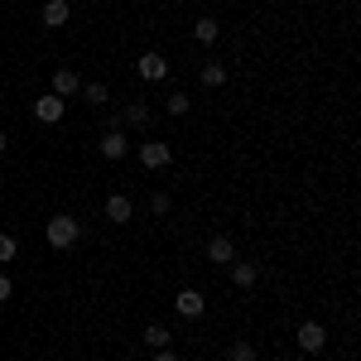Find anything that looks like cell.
Returning a JSON list of instances; mask_svg holds the SVG:
<instances>
[{"instance_id":"cell-1","label":"cell","mask_w":361,"mask_h":361,"mask_svg":"<svg viewBox=\"0 0 361 361\" xmlns=\"http://www.w3.org/2000/svg\"><path fill=\"white\" fill-rule=\"evenodd\" d=\"M78 236H82V222H78L73 212H58V217L44 222V241H49L54 250H73V246H78Z\"/></svg>"},{"instance_id":"cell-2","label":"cell","mask_w":361,"mask_h":361,"mask_svg":"<svg viewBox=\"0 0 361 361\" xmlns=\"http://www.w3.org/2000/svg\"><path fill=\"white\" fill-rule=\"evenodd\" d=\"M140 164L145 169H169L173 164V145H169V140H145V145H140Z\"/></svg>"},{"instance_id":"cell-3","label":"cell","mask_w":361,"mask_h":361,"mask_svg":"<svg viewBox=\"0 0 361 361\" xmlns=\"http://www.w3.org/2000/svg\"><path fill=\"white\" fill-rule=\"evenodd\" d=\"M102 212H106V222H111V226H126L130 217H135V197H130V193H111L106 202H102Z\"/></svg>"},{"instance_id":"cell-4","label":"cell","mask_w":361,"mask_h":361,"mask_svg":"<svg viewBox=\"0 0 361 361\" xmlns=\"http://www.w3.org/2000/svg\"><path fill=\"white\" fill-rule=\"evenodd\" d=\"M49 92H54V97H63V102H68V97H78V92H82V78H78V68H54V78H49Z\"/></svg>"},{"instance_id":"cell-5","label":"cell","mask_w":361,"mask_h":361,"mask_svg":"<svg viewBox=\"0 0 361 361\" xmlns=\"http://www.w3.org/2000/svg\"><path fill=\"white\" fill-rule=\"evenodd\" d=\"M294 342H299L304 352H323V347H328V328L308 318V323H299V328H294Z\"/></svg>"},{"instance_id":"cell-6","label":"cell","mask_w":361,"mask_h":361,"mask_svg":"<svg viewBox=\"0 0 361 361\" xmlns=\"http://www.w3.org/2000/svg\"><path fill=\"white\" fill-rule=\"evenodd\" d=\"M149 121H154V111H149V106H145V102H130V106H126V111L116 116V130H145V126H149Z\"/></svg>"},{"instance_id":"cell-7","label":"cell","mask_w":361,"mask_h":361,"mask_svg":"<svg viewBox=\"0 0 361 361\" xmlns=\"http://www.w3.org/2000/svg\"><path fill=\"white\" fill-rule=\"evenodd\" d=\"M63 111H68V102H63V97H54V92H44V97L34 102V116H39L44 126H58V121H63Z\"/></svg>"},{"instance_id":"cell-8","label":"cell","mask_w":361,"mask_h":361,"mask_svg":"<svg viewBox=\"0 0 361 361\" xmlns=\"http://www.w3.org/2000/svg\"><path fill=\"white\" fill-rule=\"evenodd\" d=\"M173 308H178L183 318H202V313H207V294H202V289H178Z\"/></svg>"},{"instance_id":"cell-9","label":"cell","mask_w":361,"mask_h":361,"mask_svg":"<svg viewBox=\"0 0 361 361\" xmlns=\"http://www.w3.org/2000/svg\"><path fill=\"white\" fill-rule=\"evenodd\" d=\"M140 78H145V82H164L169 78V63H164V54H140Z\"/></svg>"},{"instance_id":"cell-10","label":"cell","mask_w":361,"mask_h":361,"mask_svg":"<svg viewBox=\"0 0 361 361\" xmlns=\"http://www.w3.org/2000/svg\"><path fill=\"white\" fill-rule=\"evenodd\" d=\"M39 20H44V29H63L73 20V5H68V0H44V15H39Z\"/></svg>"},{"instance_id":"cell-11","label":"cell","mask_w":361,"mask_h":361,"mask_svg":"<svg viewBox=\"0 0 361 361\" xmlns=\"http://www.w3.org/2000/svg\"><path fill=\"white\" fill-rule=\"evenodd\" d=\"M226 270H231V284L236 289H255V279H260V265L255 260H231Z\"/></svg>"},{"instance_id":"cell-12","label":"cell","mask_w":361,"mask_h":361,"mask_svg":"<svg viewBox=\"0 0 361 361\" xmlns=\"http://www.w3.org/2000/svg\"><path fill=\"white\" fill-rule=\"evenodd\" d=\"M102 154H106V159H126V154H130V140H126V130H106V135H102Z\"/></svg>"},{"instance_id":"cell-13","label":"cell","mask_w":361,"mask_h":361,"mask_svg":"<svg viewBox=\"0 0 361 361\" xmlns=\"http://www.w3.org/2000/svg\"><path fill=\"white\" fill-rule=\"evenodd\" d=\"M193 39L202 44V49H217V39H222V25H217L212 15H202V20L193 25Z\"/></svg>"},{"instance_id":"cell-14","label":"cell","mask_w":361,"mask_h":361,"mask_svg":"<svg viewBox=\"0 0 361 361\" xmlns=\"http://www.w3.org/2000/svg\"><path fill=\"white\" fill-rule=\"evenodd\" d=\"M207 260H212V265H231V260H236L231 236H212V241H207Z\"/></svg>"},{"instance_id":"cell-15","label":"cell","mask_w":361,"mask_h":361,"mask_svg":"<svg viewBox=\"0 0 361 361\" xmlns=\"http://www.w3.org/2000/svg\"><path fill=\"white\" fill-rule=\"evenodd\" d=\"M140 342H145V347H149V352H164L169 342H173V333H169L164 323H149V328H145V333H140Z\"/></svg>"},{"instance_id":"cell-16","label":"cell","mask_w":361,"mask_h":361,"mask_svg":"<svg viewBox=\"0 0 361 361\" xmlns=\"http://www.w3.org/2000/svg\"><path fill=\"white\" fill-rule=\"evenodd\" d=\"M197 78H202V87H222L226 82V68L217 63V58H207V63L197 68Z\"/></svg>"},{"instance_id":"cell-17","label":"cell","mask_w":361,"mask_h":361,"mask_svg":"<svg viewBox=\"0 0 361 361\" xmlns=\"http://www.w3.org/2000/svg\"><path fill=\"white\" fill-rule=\"evenodd\" d=\"M78 97H82L87 106H106V102H111V92H106V82H82V92H78Z\"/></svg>"},{"instance_id":"cell-18","label":"cell","mask_w":361,"mask_h":361,"mask_svg":"<svg viewBox=\"0 0 361 361\" xmlns=\"http://www.w3.org/2000/svg\"><path fill=\"white\" fill-rule=\"evenodd\" d=\"M164 111L173 116V121H178V116H188V111H193V97H188V92H169Z\"/></svg>"},{"instance_id":"cell-19","label":"cell","mask_w":361,"mask_h":361,"mask_svg":"<svg viewBox=\"0 0 361 361\" xmlns=\"http://www.w3.org/2000/svg\"><path fill=\"white\" fill-rule=\"evenodd\" d=\"M226 361H255V342H231V352H226Z\"/></svg>"},{"instance_id":"cell-20","label":"cell","mask_w":361,"mask_h":361,"mask_svg":"<svg viewBox=\"0 0 361 361\" xmlns=\"http://www.w3.org/2000/svg\"><path fill=\"white\" fill-rule=\"evenodd\" d=\"M149 212H154V217H169V212H173V197H169L164 188H159V193L149 197Z\"/></svg>"},{"instance_id":"cell-21","label":"cell","mask_w":361,"mask_h":361,"mask_svg":"<svg viewBox=\"0 0 361 361\" xmlns=\"http://www.w3.org/2000/svg\"><path fill=\"white\" fill-rule=\"evenodd\" d=\"M15 255H20V241H15V236H5V231H0V265H10V260H15Z\"/></svg>"},{"instance_id":"cell-22","label":"cell","mask_w":361,"mask_h":361,"mask_svg":"<svg viewBox=\"0 0 361 361\" xmlns=\"http://www.w3.org/2000/svg\"><path fill=\"white\" fill-rule=\"evenodd\" d=\"M10 294H15V284H10V275H0V304H5Z\"/></svg>"},{"instance_id":"cell-23","label":"cell","mask_w":361,"mask_h":361,"mask_svg":"<svg viewBox=\"0 0 361 361\" xmlns=\"http://www.w3.org/2000/svg\"><path fill=\"white\" fill-rule=\"evenodd\" d=\"M154 361H178V352H173V347H164V352H154Z\"/></svg>"},{"instance_id":"cell-24","label":"cell","mask_w":361,"mask_h":361,"mask_svg":"<svg viewBox=\"0 0 361 361\" xmlns=\"http://www.w3.org/2000/svg\"><path fill=\"white\" fill-rule=\"evenodd\" d=\"M5 149H10V140H5V130H0V154H5Z\"/></svg>"},{"instance_id":"cell-25","label":"cell","mask_w":361,"mask_h":361,"mask_svg":"<svg viewBox=\"0 0 361 361\" xmlns=\"http://www.w3.org/2000/svg\"><path fill=\"white\" fill-rule=\"evenodd\" d=\"M0 188H5V173H0Z\"/></svg>"}]
</instances>
